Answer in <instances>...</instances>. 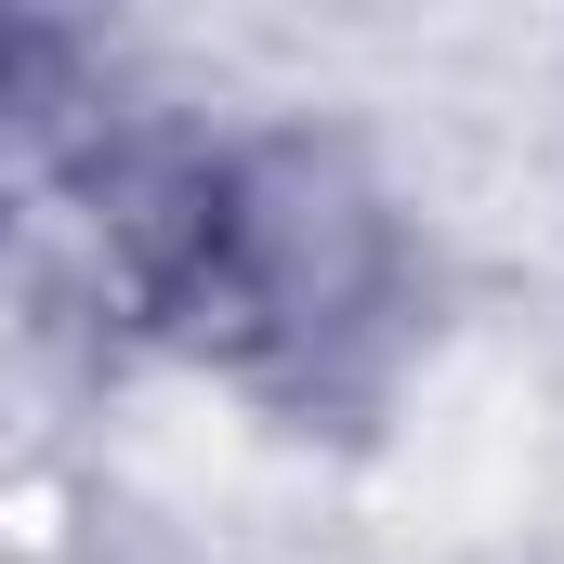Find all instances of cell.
<instances>
[{
    "instance_id": "cell-2",
    "label": "cell",
    "mask_w": 564,
    "mask_h": 564,
    "mask_svg": "<svg viewBox=\"0 0 564 564\" xmlns=\"http://www.w3.org/2000/svg\"><path fill=\"white\" fill-rule=\"evenodd\" d=\"M66 144H79V40L0 13V224L66 171Z\"/></svg>"
},
{
    "instance_id": "cell-1",
    "label": "cell",
    "mask_w": 564,
    "mask_h": 564,
    "mask_svg": "<svg viewBox=\"0 0 564 564\" xmlns=\"http://www.w3.org/2000/svg\"><path fill=\"white\" fill-rule=\"evenodd\" d=\"M106 237L132 302L224 368H315L381 315V276H394L381 197L315 132L158 144L144 171L106 184Z\"/></svg>"
}]
</instances>
